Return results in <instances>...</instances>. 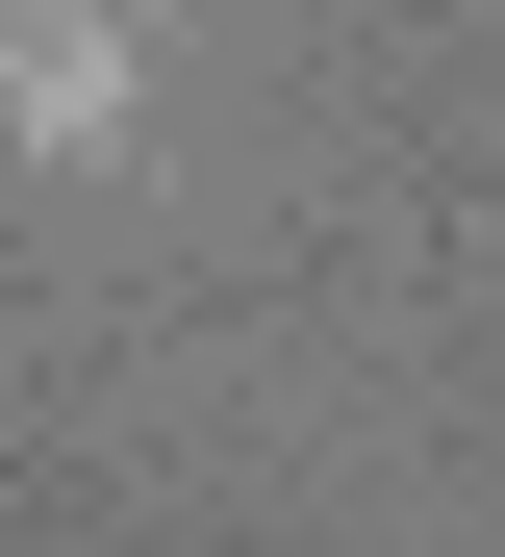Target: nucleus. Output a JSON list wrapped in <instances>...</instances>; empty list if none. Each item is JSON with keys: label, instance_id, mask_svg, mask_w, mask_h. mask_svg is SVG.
I'll use <instances>...</instances> for the list:
<instances>
[{"label": "nucleus", "instance_id": "nucleus-1", "mask_svg": "<svg viewBox=\"0 0 505 557\" xmlns=\"http://www.w3.org/2000/svg\"><path fill=\"white\" fill-rule=\"evenodd\" d=\"M0 127H26V152H127V26H101V0H26V51H0Z\"/></svg>", "mask_w": 505, "mask_h": 557}]
</instances>
